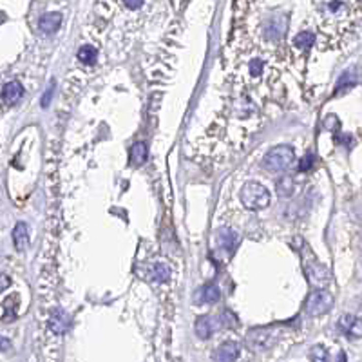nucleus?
I'll return each instance as SVG.
<instances>
[{"label":"nucleus","instance_id":"6e6552de","mask_svg":"<svg viewBox=\"0 0 362 362\" xmlns=\"http://www.w3.org/2000/svg\"><path fill=\"white\" fill-rule=\"evenodd\" d=\"M60 22H62L60 13H45L40 18V22H38V27H40L42 33H45V35H53V33L60 27Z\"/></svg>","mask_w":362,"mask_h":362},{"label":"nucleus","instance_id":"f03ea898","mask_svg":"<svg viewBox=\"0 0 362 362\" xmlns=\"http://www.w3.org/2000/svg\"><path fill=\"white\" fill-rule=\"evenodd\" d=\"M295 159V152L292 147L288 145H279L270 149L268 154L265 156V165L270 171H285Z\"/></svg>","mask_w":362,"mask_h":362},{"label":"nucleus","instance_id":"412c9836","mask_svg":"<svg viewBox=\"0 0 362 362\" xmlns=\"http://www.w3.org/2000/svg\"><path fill=\"white\" fill-rule=\"evenodd\" d=\"M310 358H314V360H326L328 358V353L322 346H314L312 348V353H310Z\"/></svg>","mask_w":362,"mask_h":362},{"label":"nucleus","instance_id":"f257e3e1","mask_svg":"<svg viewBox=\"0 0 362 362\" xmlns=\"http://www.w3.org/2000/svg\"><path fill=\"white\" fill-rule=\"evenodd\" d=\"M241 203L248 210H261L266 208L270 205V192L266 187H263L261 183L250 181L241 188Z\"/></svg>","mask_w":362,"mask_h":362},{"label":"nucleus","instance_id":"4be33fe9","mask_svg":"<svg viewBox=\"0 0 362 362\" xmlns=\"http://www.w3.org/2000/svg\"><path fill=\"white\" fill-rule=\"evenodd\" d=\"M223 324L228 326V328H236V326H237L236 315L230 314V312H225V314H223Z\"/></svg>","mask_w":362,"mask_h":362},{"label":"nucleus","instance_id":"aec40b11","mask_svg":"<svg viewBox=\"0 0 362 362\" xmlns=\"http://www.w3.org/2000/svg\"><path fill=\"white\" fill-rule=\"evenodd\" d=\"M314 165H315L314 154H306L304 158L299 161V171H301V172H308V171H312V169H314Z\"/></svg>","mask_w":362,"mask_h":362},{"label":"nucleus","instance_id":"5701e85b","mask_svg":"<svg viewBox=\"0 0 362 362\" xmlns=\"http://www.w3.org/2000/svg\"><path fill=\"white\" fill-rule=\"evenodd\" d=\"M261 71H263V62H261L259 58H254V60L250 62V73H252L254 76H257V74H261Z\"/></svg>","mask_w":362,"mask_h":362},{"label":"nucleus","instance_id":"7ed1b4c3","mask_svg":"<svg viewBox=\"0 0 362 362\" xmlns=\"http://www.w3.org/2000/svg\"><path fill=\"white\" fill-rule=\"evenodd\" d=\"M333 306V297L324 290H315L306 301V312L310 315H322L326 312H330Z\"/></svg>","mask_w":362,"mask_h":362},{"label":"nucleus","instance_id":"6ab92c4d","mask_svg":"<svg viewBox=\"0 0 362 362\" xmlns=\"http://www.w3.org/2000/svg\"><path fill=\"white\" fill-rule=\"evenodd\" d=\"M219 299H221V292L216 285H207L203 290H201V301L203 302L212 304V302H217Z\"/></svg>","mask_w":362,"mask_h":362},{"label":"nucleus","instance_id":"f3484780","mask_svg":"<svg viewBox=\"0 0 362 362\" xmlns=\"http://www.w3.org/2000/svg\"><path fill=\"white\" fill-rule=\"evenodd\" d=\"M98 58V51L93 47V45H81L80 51H78V60L81 64H87V65H93Z\"/></svg>","mask_w":362,"mask_h":362},{"label":"nucleus","instance_id":"a878e982","mask_svg":"<svg viewBox=\"0 0 362 362\" xmlns=\"http://www.w3.org/2000/svg\"><path fill=\"white\" fill-rule=\"evenodd\" d=\"M9 285H11V279L8 275H0V292L8 288Z\"/></svg>","mask_w":362,"mask_h":362},{"label":"nucleus","instance_id":"4468645a","mask_svg":"<svg viewBox=\"0 0 362 362\" xmlns=\"http://www.w3.org/2000/svg\"><path fill=\"white\" fill-rule=\"evenodd\" d=\"M149 275H151L152 281L163 283V281H167L169 277H171V268H169L165 263H154V265L151 266V272H149Z\"/></svg>","mask_w":362,"mask_h":362},{"label":"nucleus","instance_id":"9b49d317","mask_svg":"<svg viewBox=\"0 0 362 362\" xmlns=\"http://www.w3.org/2000/svg\"><path fill=\"white\" fill-rule=\"evenodd\" d=\"M22 96H24V87L18 81H8L2 89V98L6 103H16Z\"/></svg>","mask_w":362,"mask_h":362},{"label":"nucleus","instance_id":"39448f33","mask_svg":"<svg viewBox=\"0 0 362 362\" xmlns=\"http://www.w3.org/2000/svg\"><path fill=\"white\" fill-rule=\"evenodd\" d=\"M47 324H49V330L53 331V333L64 335L65 331L69 330L71 321H69V317H67V314H65L64 310H53V314L49 315Z\"/></svg>","mask_w":362,"mask_h":362},{"label":"nucleus","instance_id":"f8f14e48","mask_svg":"<svg viewBox=\"0 0 362 362\" xmlns=\"http://www.w3.org/2000/svg\"><path fill=\"white\" fill-rule=\"evenodd\" d=\"M214 330H216V322H214V319L212 317H208V315L200 317L198 321H196V333H198V337L200 339L212 337Z\"/></svg>","mask_w":362,"mask_h":362},{"label":"nucleus","instance_id":"2eb2a0df","mask_svg":"<svg viewBox=\"0 0 362 362\" xmlns=\"http://www.w3.org/2000/svg\"><path fill=\"white\" fill-rule=\"evenodd\" d=\"M277 194L283 196V198H290L293 194V188H295V183H293V179L290 176H283V178L277 179Z\"/></svg>","mask_w":362,"mask_h":362},{"label":"nucleus","instance_id":"bb28decb","mask_svg":"<svg viewBox=\"0 0 362 362\" xmlns=\"http://www.w3.org/2000/svg\"><path fill=\"white\" fill-rule=\"evenodd\" d=\"M9 348H11V342H9L8 339L0 337V350H2V351H8Z\"/></svg>","mask_w":362,"mask_h":362},{"label":"nucleus","instance_id":"393cba45","mask_svg":"<svg viewBox=\"0 0 362 362\" xmlns=\"http://www.w3.org/2000/svg\"><path fill=\"white\" fill-rule=\"evenodd\" d=\"M123 2H125V6L130 9H138V8H142V4H143V0H123Z\"/></svg>","mask_w":362,"mask_h":362},{"label":"nucleus","instance_id":"ddd939ff","mask_svg":"<svg viewBox=\"0 0 362 362\" xmlns=\"http://www.w3.org/2000/svg\"><path fill=\"white\" fill-rule=\"evenodd\" d=\"M237 355H239V348H237L236 342H227L216 351L214 357L217 360H232V358H237Z\"/></svg>","mask_w":362,"mask_h":362},{"label":"nucleus","instance_id":"423d86ee","mask_svg":"<svg viewBox=\"0 0 362 362\" xmlns=\"http://www.w3.org/2000/svg\"><path fill=\"white\" fill-rule=\"evenodd\" d=\"M239 241H241L239 234L234 232V230H228V228H225V230H221V232L217 234V246H219L221 250H225L227 254L236 252Z\"/></svg>","mask_w":362,"mask_h":362},{"label":"nucleus","instance_id":"a211bd4d","mask_svg":"<svg viewBox=\"0 0 362 362\" xmlns=\"http://www.w3.org/2000/svg\"><path fill=\"white\" fill-rule=\"evenodd\" d=\"M293 44L297 45L299 49H302V51H308V49L315 44V35L310 31H302L293 38Z\"/></svg>","mask_w":362,"mask_h":362},{"label":"nucleus","instance_id":"0eeeda50","mask_svg":"<svg viewBox=\"0 0 362 362\" xmlns=\"http://www.w3.org/2000/svg\"><path fill=\"white\" fill-rule=\"evenodd\" d=\"M13 243L18 252H24L29 246V228L25 223H18L13 230Z\"/></svg>","mask_w":362,"mask_h":362},{"label":"nucleus","instance_id":"1a4fd4ad","mask_svg":"<svg viewBox=\"0 0 362 362\" xmlns=\"http://www.w3.org/2000/svg\"><path fill=\"white\" fill-rule=\"evenodd\" d=\"M273 335L270 333V331L266 330H259V331H252V335H250V344H252L254 350H266L268 346H272L273 342Z\"/></svg>","mask_w":362,"mask_h":362},{"label":"nucleus","instance_id":"dca6fc26","mask_svg":"<svg viewBox=\"0 0 362 362\" xmlns=\"http://www.w3.org/2000/svg\"><path fill=\"white\" fill-rule=\"evenodd\" d=\"M147 159V145L143 142H136L130 147V161L134 165H142Z\"/></svg>","mask_w":362,"mask_h":362},{"label":"nucleus","instance_id":"9d476101","mask_svg":"<svg viewBox=\"0 0 362 362\" xmlns=\"http://www.w3.org/2000/svg\"><path fill=\"white\" fill-rule=\"evenodd\" d=\"M339 328L346 335H353V337H360L362 333V326H360V321L353 315H344L341 317L339 321Z\"/></svg>","mask_w":362,"mask_h":362},{"label":"nucleus","instance_id":"b1692460","mask_svg":"<svg viewBox=\"0 0 362 362\" xmlns=\"http://www.w3.org/2000/svg\"><path fill=\"white\" fill-rule=\"evenodd\" d=\"M53 91H54V87L51 86L47 89V93L44 94V96H42V107H47L49 105V100H51V96H53Z\"/></svg>","mask_w":362,"mask_h":362},{"label":"nucleus","instance_id":"20e7f679","mask_svg":"<svg viewBox=\"0 0 362 362\" xmlns=\"http://www.w3.org/2000/svg\"><path fill=\"white\" fill-rule=\"evenodd\" d=\"M304 270H306V273H308V279L312 285L322 286L326 281H328V270H326L322 265H319L314 257H312L310 261H304Z\"/></svg>","mask_w":362,"mask_h":362}]
</instances>
